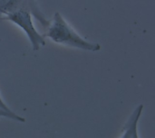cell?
I'll use <instances>...</instances> for the list:
<instances>
[{"label": "cell", "mask_w": 155, "mask_h": 138, "mask_svg": "<svg viewBox=\"0 0 155 138\" xmlns=\"http://www.w3.org/2000/svg\"><path fill=\"white\" fill-rule=\"evenodd\" d=\"M20 9L29 11L45 28L49 24L50 20L46 19V16L40 9L36 0H0V17L2 18Z\"/></svg>", "instance_id": "3"}, {"label": "cell", "mask_w": 155, "mask_h": 138, "mask_svg": "<svg viewBox=\"0 0 155 138\" xmlns=\"http://www.w3.org/2000/svg\"><path fill=\"white\" fill-rule=\"evenodd\" d=\"M0 110L5 111V112H7V113H10V114L15 113V112H14V111H12V110L8 108V106L5 103V101L3 100V99H2V97H1V95H0Z\"/></svg>", "instance_id": "6"}, {"label": "cell", "mask_w": 155, "mask_h": 138, "mask_svg": "<svg viewBox=\"0 0 155 138\" xmlns=\"http://www.w3.org/2000/svg\"><path fill=\"white\" fill-rule=\"evenodd\" d=\"M0 118H8V119H13L15 121H18V122H25V118H23L22 117L18 116L17 114L15 113H13V114H10V113H7V112H5V111H2L0 110Z\"/></svg>", "instance_id": "5"}, {"label": "cell", "mask_w": 155, "mask_h": 138, "mask_svg": "<svg viewBox=\"0 0 155 138\" xmlns=\"http://www.w3.org/2000/svg\"><path fill=\"white\" fill-rule=\"evenodd\" d=\"M45 38H49L55 43L63 44L72 48L84 50L87 52H98L101 49L99 43L90 42L82 37L63 17L56 12L49 24L45 28Z\"/></svg>", "instance_id": "1"}, {"label": "cell", "mask_w": 155, "mask_h": 138, "mask_svg": "<svg viewBox=\"0 0 155 138\" xmlns=\"http://www.w3.org/2000/svg\"><path fill=\"white\" fill-rule=\"evenodd\" d=\"M143 109V105L140 104L133 111L127 121L125 122L123 129L122 135L120 138H140L138 135V122L141 118L142 113Z\"/></svg>", "instance_id": "4"}, {"label": "cell", "mask_w": 155, "mask_h": 138, "mask_svg": "<svg viewBox=\"0 0 155 138\" xmlns=\"http://www.w3.org/2000/svg\"><path fill=\"white\" fill-rule=\"evenodd\" d=\"M32 16L33 15L29 11L20 9L8 14L3 19L8 20L19 26L27 35L33 50L38 51L41 47L45 45V38L44 35L39 33L35 27Z\"/></svg>", "instance_id": "2"}]
</instances>
